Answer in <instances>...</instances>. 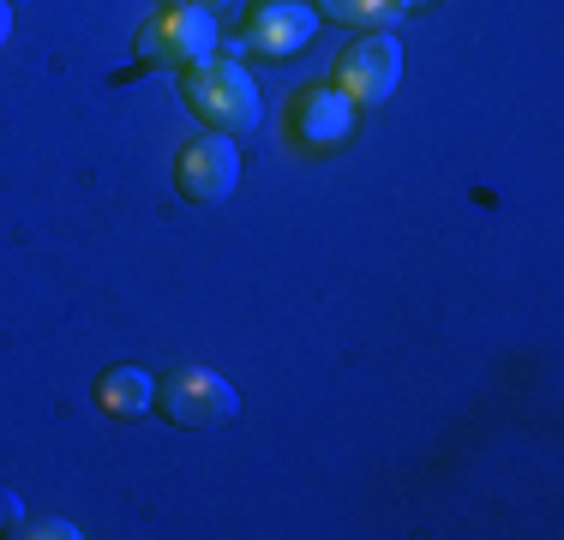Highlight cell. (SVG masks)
Listing matches in <instances>:
<instances>
[{"label": "cell", "mask_w": 564, "mask_h": 540, "mask_svg": "<svg viewBox=\"0 0 564 540\" xmlns=\"http://www.w3.org/2000/svg\"><path fill=\"white\" fill-rule=\"evenodd\" d=\"M181 90H186L181 102L193 108L210 132H223V139H247V132H259V120H264L259 85H252V73L240 66V54H210V61L186 66Z\"/></svg>", "instance_id": "6da1fadb"}, {"label": "cell", "mask_w": 564, "mask_h": 540, "mask_svg": "<svg viewBox=\"0 0 564 540\" xmlns=\"http://www.w3.org/2000/svg\"><path fill=\"white\" fill-rule=\"evenodd\" d=\"M156 409H163V421H174V426L210 432V426H228L240 414V390L210 367H181V372L156 378Z\"/></svg>", "instance_id": "7a4b0ae2"}, {"label": "cell", "mask_w": 564, "mask_h": 540, "mask_svg": "<svg viewBox=\"0 0 564 540\" xmlns=\"http://www.w3.org/2000/svg\"><path fill=\"white\" fill-rule=\"evenodd\" d=\"M210 48H217V12H205L198 0H186V7H156L151 19L139 24V54L144 61H163V66H198L210 61Z\"/></svg>", "instance_id": "3957f363"}, {"label": "cell", "mask_w": 564, "mask_h": 540, "mask_svg": "<svg viewBox=\"0 0 564 540\" xmlns=\"http://www.w3.org/2000/svg\"><path fill=\"white\" fill-rule=\"evenodd\" d=\"M240 181V144L223 132H198L193 144H181L174 156V186L186 205H223Z\"/></svg>", "instance_id": "277c9868"}, {"label": "cell", "mask_w": 564, "mask_h": 540, "mask_svg": "<svg viewBox=\"0 0 564 540\" xmlns=\"http://www.w3.org/2000/svg\"><path fill=\"white\" fill-rule=\"evenodd\" d=\"M330 85H337L355 108L397 97V85H402V43L391 31H367L355 48H343L337 78H330Z\"/></svg>", "instance_id": "5b68a950"}, {"label": "cell", "mask_w": 564, "mask_h": 540, "mask_svg": "<svg viewBox=\"0 0 564 540\" xmlns=\"http://www.w3.org/2000/svg\"><path fill=\"white\" fill-rule=\"evenodd\" d=\"M313 31H318V12L306 0H259L247 12V31H240L235 48L252 54V61H289V54L313 43Z\"/></svg>", "instance_id": "8992f818"}, {"label": "cell", "mask_w": 564, "mask_h": 540, "mask_svg": "<svg viewBox=\"0 0 564 540\" xmlns=\"http://www.w3.org/2000/svg\"><path fill=\"white\" fill-rule=\"evenodd\" d=\"M289 132L306 144V151H337L348 132H355V102H348L337 85H313V90L294 97Z\"/></svg>", "instance_id": "52a82bcc"}, {"label": "cell", "mask_w": 564, "mask_h": 540, "mask_svg": "<svg viewBox=\"0 0 564 540\" xmlns=\"http://www.w3.org/2000/svg\"><path fill=\"white\" fill-rule=\"evenodd\" d=\"M97 409L115 414V421H132V414L156 409V378L144 367H109L97 378Z\"/></svg>", "instance_id": "ba28073f"}, {"label": "cell", "mask_w": 564, "mask_h": 540, "mask_svg": "<svg viewBox=\"0 0 564 540\" xmlns=\"http://www.w3.org/2000/svg\"><path fill=\"white\" fill-rule=\"evenodd\" d=\"M318 19H337V24H355V31H391L402 19V0H318Z\"/></svg>", "instance_id": "9c48e42d"}, {"label": "cell", "mask_w": 564, "mask_h": 540, "mask_svg": "<svg viewBox=\"0 0 564 540\" xmlns=\"http://www.w3.org/2000/svg\"><path fill=\"white\" fill-rule=\"evenodd\" d=\"M12 540H78V529L66 517H24L12 529Z\"/></svg>", "instance_id": "30bf717a"}, {"label": "cell", "mask_w": 564, "mask_h": 540, "mask_svg": "<svg viewBox=\"0 0 564 540\" xmlns=\"http://www.w3.org/2000/svg\"><path fill=\"white\" fill-rule=\"evenodd\" d=\"M24 522V505H19V493H0V534H12Z\"/></svg>", "instance_id": "8fae6325"}, {"label": "cell", "mask_w": 564, "mask_h": 540, "mask_svg": "<svg viewBox=\"0 0 564 540\" xmlns=\"http://www.w3.org/2000/svg\"><path fill=\"white\" fill-rule=\"evenodd\" d=\"M7 36H12V7L0 0V48H7Z\"/></svg>", "instance_id": "7c38bea8"}, {"label": "cell", "mask_w": 564, "mask_h": 540, "mask_svg": "<svg viewBox=\"0 0 564 540\" xmlns=\"http://www.w3.org/2000/svg\"><path fill=\"white\" fill-rule=\"evenodd\" d=\"M198 7H205V12H228L235 0H198Z\"/></svg>", "instance_id": "4fadbf2b"}, {"label": "cell", "mask_w": 564, "mask_h": 540, "mask_svg": "<svg viewBox=\"0 0 564 540\" xmlns=\"http://www.w3.org/2000/svg\"><path fill=\"white\" fill-rule=\"evenodd\" d=\"M414 7H433V0H402V12H414Z\"/></svg>", "instance_id": "5bb4252c"}, {"label": "cell", "mask_w": 564, "mask_h": 540, "mask_svg": "<svg viewBox=\"0 0 564 540\" xmlns=\"http://www.w3.org/2000/svg\"><path fill=\"white\" fill-rule=\"evenodd\" d=\"M156 7H186V0H156Z\"/></svg>", "instance_id": "9a60e30c"}, {"label": "cell", "mask_w": 564, "mask_h": 540, "mask_svg": "<svg viewBox=\"0 0 564 540\" xmlns=\"http://www.w3.org/2000/svg\"><path fill=\"white\" fill-rule=\"evenodd\" d=\"M7 7H19V0H7Z\"/></svg>", "instance_id": "2e32d148"}]
</instances>
